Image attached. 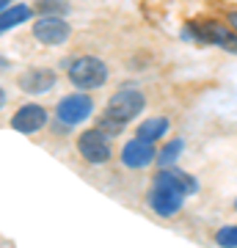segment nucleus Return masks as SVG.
<instances>
[{
	"instance_id": "14",
	"label": "nucleus",
	"mask_w": 237,
	"mask_h": 248,
	"mask_svg": "<svg viewBox=\"0 0 237 248\" xmlns=\"http://www.w3.org/2000/svg\"><path fill=\"white\" fill-rule=\"evenodd\" d=\"M182 146H185V143L179 141V138H174V141H168L166 146L160 149V155H158L160 169H166V166H174V163H176V157L182 155Z\"/></svg>"
},
{
	"instance_id": "11",
	"label": "nucleus",
	"mask_w": 237,
	"mask_h": 248,
	"mask_svg": "<svg viewBox=\"0 0 237 248\" xmlns=\"http://www.w3.org/2000/svg\"><path fill=\"white\" fill-rule=\"evenodd\" d=\"M152 182H158V185H166V187H174V190H179L182 196H193L196 190H199V182H196L190 174H185V171H176V169H171V166L160 169L158 174L152 177Z\"/></svg>"
},
{
	"instance_id": "16",
	"label": "nucleus",
	"mask_w": 237,
	"mask_h": 248,
	"mask_svg": "<svg viewBox=\"0 0 237 248\" xmlns=\"http://www.w3.org/2000/svg\"><path fill=\"white\" fill-rule=\"evenodd\" d=\"M215 243H218V246H223V248H237V223L218 229V234H215Z\"/></svg>"
},
{
	"instance_id": "10",
	"label": "nucleus",
	"mask_w": 237,
	"mask_h": 248,
	"mask_svg": "<svg viewBox=\"0 0 237 248\" xmlns=\"http://www.w3.org/2000/svg\"><path fill=\"white\" fill-rule=\"evenodd\" d=\"M44 124H47V110L42 105H22L17 113L11 116V127L17 130V133H25V135H33L39 133Z\"/></svg>"
},
{
	"instance_id": "19",
	"label": "nucleus",
	"mask_w": 237,
	"mask_h": 248,
	"mask_svg": "<svg viewBox=\"0 0 237 248\" xmlns=\"http://www.w3.org/2000/svg\"><path fill=\"white\" fill-rule=\"evenodd\" d=\"M235 210H237V202H235Z\"/></svg>"
},
{
	"instance_id": "12",
	"label": "nucleus",
	"mask_w": 237,
	"mask_h": 248,
	"mask_svg": "<svg viewBox=\"0 0 237 248\" xmlns=\"http://www.w3.org/2000/svg\"><path fill=\"white\" fill-rule=\"evenodd\" d=\"M171 130V122H168L166 116H152V119H143L138 124V138H146V141H160V138H166V133Z\"/></svg>"
},
{
	"instance_id": "1",
	"label": "nucleus",
	"mask_w": 237,
	"mask_h": 248,
	"mask_svg": "<svg viewBox=\"0 0 237 248\" xmlns=\"http://www.w3.org/2000/svg\"><path fill=\"white\" fill-rule=\"evenodd\" d=\"M185 39H196L202 45H215L226 53L237 55V31L235 28L215 22V19H204V22H190V28L185 31Z\"/></svg>"
},
{
	"instance_id": "15",
	"label": "nucleus",
	"mask_w": 237,
	"mask_h": 248,
	"mask_svg": "<svg viewBox=\"0 0 237 248\" xmlns=\"http://www.w3.org/2000/svg\"><path fill=\"white\" fill-rule=\"evenodd\" d=\"M97 127L105 135H111V138H113V135H122L124 122H119V119H116V116H111V113H102V116H99V122H97Z\"/></svg>"
},
{
	"instance_id": "7",
	"label": "nucleus",
	"mask_w": 237,
	"mask_h": 248,
	"mask_svg": "<svg viewBox=\"0 0 237 248\" xmlns=\"http://www.w3.org/2000/svg\"><path fill=\"white\" fill-rule=\"evenodd\" d=\"M185 196L174 187H166V185H158V182H152V190L146 196V204H149L152 210L163 218H171V215L179 213V207H182Z\"/></svg>"
},
{
	"instance_id": "13",
	"label": "nucleus",
	"mask_w": 237,
	"mask_h": 248,
	"mask_svg": "<svg viewBox=\"0 0 237 248\" xmlns=\"http://www.w3.org/2000/svg\"><path fill=\"white\" fill-rule=\"evenodd\" d=\"M31 17H33L31 6H25V3H11L9 9L0 11V31H11V28L28 22Z\"/></svg>"
},
{
	"instance_id": "2",
	"label": "nucleus",
	"mask_w": 237,
	"mask_h": 248,
	"mask_svg": "<svg viewBox=\"0 0 237 248\" xmlns=\"http://www.w3.org/2000/svg\"><path fill=\"white\" fill-rule=\"evenodd\" d=\"M66 78H69V83L75 89L91 91V89H99L108 80V66H105V61H99L94 55H80V58H75L69 63Z\"/></svg>"
},
{
	"instance_id": "18",
	"label": "nucleus",
	"mask_w": 237,
	"mask_h": 248,
	"mask_svg": "<svg viewBox=\"0 0 237 248\" xmlns=\"http://www.w3.org/2000/svg\"><path fill=\"white\" fill-rule=\"evenodd\" d=\"M229 25L237 31V11H229Z\"/></svg>"
},
{
	"instance_id": "5",
	"label": "nucleus",
	"mask_w": 237,
	"mask_h": 248,
	"mask_svg": "<svg viewBox=\"0 0 237 248\" xmlns=\"http://www.w3.org/2000/svg\"><path fill=\"white\" fill-rule=\"evenodd\" d=\"M33 39L47 47H58L69 39V22L61 14H42L33 22Z\"/></svg>"
},
{
	"instance_id": "6",
	"label": "nucleus",
	"mask_w": 237,
	"mask_h": 248,
	"mask_svg": "<svg viewBox=\"0 0 237 248\" xmlns=\"http://www.w3.org/2000/svg\"><path fill=\"white\" fill-rule=\"evenodd\" d=\"M78 149L88 163L102 166V163L111 160V135H105L99 127L86 130V133H80V138H78Z\"/></svg>"
},
{
	"instance_id": "17",
	"label": "nucleus",
	"mask_w": 237,
	"mask_h": 248,
	"mask_svg": "<svg viewBox=\"0 0 237 248\" xmlns=\"http://www.w3.org/2000/svg\"><path fill=\"white\" fill-rule=\"evenodd\" d=\"M69 9L63 0H39V11L42 14H61L63 17V11Z\"/></svg>"
},
{
	"instance_id": "9",
	"label": "nucleus",
	"mask_w": 237,
	"mask_h": 248,
	"mask_svg": "<svg viewBox=\"0 0 237 248\" xmlns=\"http://www.w3.org/2000/svg\"><path fill=\"white\" fill-rule=\"evenodd\" d=\"M55 83H58V78L47 66H33V69L22 72L17 80L19 91H25V94H47V91H53Z\"/></svg>"
},
{
	"instance_id": "8",
	"label": "nucleus",
	"mask_w": 237,
	"mask_h": 248,
	"mask_svg": "<svg viewBox=\"0 0 237 248\" xmlns=\"http://www.w3.org/2000/svg\"><path fill=\"white\" fill-rule=\"evenodd\" d=\"M152 143L155 141H146V138H132V141H127L122 149V163L127 169H146L149 163L158 160Z\"/></svg>"
},
{
	"instance_id": "4",
	"label": "nucleus",
	"mask_w": 237,
	"mask_h": 248,
	"mask_svg": "<svg viewBox=\"0 0 237 248\" xmlns=\"http://www.w3.org/2000/svg\"><path fill=\"white\" fill-rule=\"evenodd\" d=\"M91 113H94V99L88 97V94H83V89H80L78 94L63 97L61 102L55 105V119L61 124H66V127L83 124L86 119H91Z\"/></svg>"
},
{
	"instance_id": "3",
	"label": "nucleus",
	"mask_w": 237,
	"mask_h": 248,
	"mask_svg": "<svg viewBox=\"0 0 237 248\" xmlns=\"http://www.w3.org/2000/svg\"><path fill=\"white\" fill-rule=\"evenodd\" d=\"M143 108H146V97H143V91H138L135 86H124V89H119L113 97L108 99L105 113L116 116L119 122L127 124L130 119H135Z\"/></svg>"
}]
</instances>
